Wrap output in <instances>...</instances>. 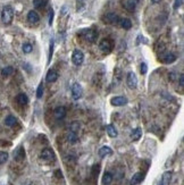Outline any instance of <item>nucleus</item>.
Returning a JSON list of instances; mask_svg holds the SVG:
<instances>
[{
  "mask_svg": "<svg viewBox=\"0 0 184 185\" xmlns=\"http://www.w3.org/2000/svg\"><path fill=\"white\" fill-rule=\"evenodd\" d=\"M14 18V9L10 6H5L1 12V20L5 25H9Z\"/></svg>",
  "mask_w": 184,
  "mask_h": 185,
  "instance_id": "f257e3e1",
  "label": "nucleus"
},
{
  "mask_svg": "<svg viewBox=\"0 0 184 185\" xmlns=\"http://www.w3.org/2000/svg\"><path fill=\"white\" fill-rule=\"evenodd\" d=\"M40 158L42 160H45L47 162H50V161H55L56 160V154L54 152V150L50 148H45L41 151L40 154Z\"/></svg>",
  "mask_w": 184,
  "mask_h": 185,
  "instance_id": "f03ea898",
  "label": "nucleus"
},
{
  "mask_svg": "<svg viewBox=\"0 0 184 185\" xmlns=\"http://www.w3.org/2000/svg\"><path fill=\"white\" fill-rule=\"evenodd\" d=\"M121 17L115 13H108L106 14L103 17H102V20L107 24H111V25H115V24H119L121 22Z\"/></svg>",
  "mask_w": 184,
  "mask_h": 185,
  "instance_id": "7ed1b4c3",
  "label": "nucleus"
},
{
  "mask_svg": "<svg viewBox=\"0 0 184 185\" xmlns=\"http://www.w3.org/2000/svg\"><path fill=\"white\" fill-rule=\"evenodd\" d=\"M70 93H72V97L74 100H78L81 99L83 96V89L81 86V84L78 83H74L70 88Z\"/></svg>",
  "mask_w": 184,
  "mask_h": 185,
  "instance_id": "20e7f679",
  "label": "nucleus"
},
{
  "mask_svg": "<svg viewBox=\"0 0 184 185\" xmlns=\"http://www.w3.org/2000/svg\"><path fill=\"white\" fill-rule=\"evenodd\" d=\"M83 60H84V53L81 50L75 49V50L73 51V55H72V61H73V64L76 65V66H80V65L83 64Z\"/></svg>",
  "mask_w": 184,
  "mask_h": 185,
  "instance_id": "39448f33",
  "label": "nucleus"
},
{
  "mask_svg": "<svg viewBox=\"0 0 184 185\" xmlns=\"http://www.w3.org/2000/svg\"><path fill=\"white\" fill-rule=\"evenodd\" d=\"M126 83L130 89H136V86H138V78H136V75L134 74L133 72H130L127 74Z\"/></svg>",
  "mask_w": 184,
  "mask_h": 185,
  "instance_id": "423d86ee",
  "label": "nucleus"
},
{
  "mask_svg": "<svg viewBox=\"0 0 184 185\" xmlns=\"http://www.w3.org/2000/svg\"><path fill=\"white\" fill-rule=\"evenodd\" d=\"M127 102H128V100H127L126 97H124V96L114 97V98L110 100V103H111L113 106H115V107H122V106H125V105H127Z\"/></svg>",
  "mask_w": 184,
  "mask_h": 185,
  "instance_id": "0eeeda50",
  "label": "nucleus"
},
{
  "mask_svg": "<svg viewBox=\"0 0 184 185\" xmlns=\"http://www.w3.org/2000/svg\"><path fill=\"white\" fill-rule=\"evenodd\" d=\"M111 48H113V43L109 39H103L101 42L99 43V49L102 51V52H110L111 51Z\"/></svg>",
  "mask_w": 184,
  "mask_h": 185,
  "instance_id": "6e6552de",
  "label": "nucleus"
},
{
  "mask_svg": "<svg viewBox=\"0 0 184 185\" xmlns=\"http://www.w3.org/2000/svg\"><path fill=\"white\" fill-rule=\"evenodd\" d=\"M83 35H84V39L87 40V41H89V42H95V40L98 39V32L95 31V30H87L85 32L83 33Z\"/></svg>",
  "mask_w": 184,
  "mask_h": 185,
  "instance_id": "1a4fd4ad",
  "label": "nucleus"
},
{
  "mask_svg": "<svg viewBox=\"0 0 184 185\" xmlns=\"http://www.w3.org/2000/svg\"><path fill=\"white\" fill-rule=\"evenodd\" d=\"M54 115L56 117V119L62 121V119H64V118L66 117V115H67V110H66V108H65L64 106H59V107H57V108L55 109Z\"/></svg>",
  "mask_w": 184,
  "mask_h": 185,
  "instance_id": "9d476101",
  "label": "nucleus"
},
{
  "mask_svg": "<svg viewBox=\"0 0 184 185\" xmlns=\"http://www.w3.org/2000/svg\"><path fill=\"white\" fill-rule=\"evenodd\" d=\"M58 73L56 72L55 69H49L48 70V73H47V76H45V81L48 82V83H54V82H56L58 80Z\"/></svg>",
  "mask_w": 184,
  "mask_h": 185,
  "instance_id": "9b49d317",
  "label": "nucleus"
},
{
  "mask_svg": "<svg viewBox=\"0 0 184 185\" xmlns=\"http://www.w3.org/2000/svg\"><path fill=\"white\" fill-rule=\"evenodd\" d=\"M25 158V150L23 147H18L14 152V159L16 161H22Z\"/></svg>",
  "mask_w": 184,
  "mask_h": 185,
  "instance_id": "f8f14e48",
  "label": "nucleus"
},
{
  "mask_svg": "<svg viewBox=\"0 0 184 185\" xmlns=\"http://www.w3.org/2000/svg\"><path fill=\"white\" fill-rule=\"evenodd\" d=\"M27 20L32 24H35L40 20V16L35 10H30L29 14H27Z\"/></svg>",
  "mask_w": 184,
  "mask_h": 185,
  "instance_id": "ddd939ff",
  "label": "nucleus"
},
{
  "mask_svg": "<svg viewBox=\"0 0 184 185\" xmlns=\"http://www.w3.org/2000/svg\"><path fill=\"white\" fill-rule=\"evenodd\" d=\"M172 172H165L163 174V177L159 182V185H169L172 181Z\"/></svg>",
  "mask_w": 184,
  "mask_h": 185,
  "instance_id": "4468645a",
  "label": "nucleus"
},
{
  "mask_svg": "<svg viewBox=\"0 0 184 185\" xmlns=\"http://www.w3.org/2000/svg\"><path fill=\"white\" fill-rule=\"evenodd\" d=\"M138 4H139V0H126L125 4H124V7L128 12H133L138 6Z\"/></svg>",
  "mask_w": 184,
  "mask_h": 185,
  "instance_id": "2eb2a0df",
  "label": "nucleus"
},
{
  "mask_svg": "<svg viewBox=\"0 0 184 185\" xmlns=\"http://www.w3.org/2000/svg\"><path fill=\"white\" fill-rule=\"evenodd\" d=\"M16 102L19 106H26L29 103V97L26 96L25 93H19L18 96L16 97Z\"/></svg>",
  "mask_w": 184,
  "mask_h": 185,
  "instance_id": "dca6fc26",
  "label": "nucleus"
},
{
  "mask_svg": "<svg viewBox=\"0 0 184 185\" xmlns=\"http://www.w3.org/2000/svg\"><path fill=\"white\" fill-rule=\"evenodd\" d=\"M142 179H143V175H142V173H135L133 176H132V178H131V184L132 185H139L141 182H142Z\"/></svg>",
  "mask_w": 184,
  "mask_h": 185,
  "instance_id": "f3484780",
  "label": "nucleus"
},
{
  "mask_svg": "<svg viewBox=\"0 0 184 185\" xmlns=\"http://www.w3.org/2000/svg\"><path fill=\"white\" fill-rule=\"evenodd\" d=\"M161 59H163V61H164L165 64H172V63H174V61L176 60V56H175L174 53L169 52V53H166L165 56H163Z\"/></svg>",
  "mask_w": 184,
  "mask_h": 185,
  "instance_id": "a211bd4d",
  "label": "nucleus"
},
{
  "mask_svg": "<svg viewBox=\"0 0 184 185\" xmlns=\"http://www.w3.org/2000/svg\"><path fill=\"white\" fill-rule=\"evenodd\" d=\"M141 136H142V131H141L140 127L134 128L133 131L131 132V139L133 141H139L141 139Z\"/></svg>",
  "mask_w": 184,
  "mask_h": 185,
  "instance_id": "6ab92c4d",
  "label": "nucleus"
},
{
  "mask_svg": "<svg viewBox=\"0 0 184 185\" xmlns=\"http://www.w3.org/2000/svg\"><path fill=\"white\" fill-rule=\"evenodd\" d=\"M113 179H114V176H113V174L109 172H106L103 174V176H102V183L105 185H109L111 182H113Z\"/></svg>",
  "mask_w": 184,
  "mask_h": 185,
  "instance_id": "aec40b11",
  "label": "nucleus"
},
{
  "mask_svg": "<svg viewBox=\"0 0 184 185\" xmlns=\"http://www.w3.org/2000/svg\"><path fill=\"white\" fill-rule=\"evenodd\" d=\"M5 124H6L7 126H9V127H13V126H15L17 124V118L13 115H9L8 117H6Z\"/></svg>",
  "mask_w": 184,
  "mask_h": 185,
  "instance_id": "412c9836",
  "label": "nucleus"
},
{
  "mask_svg": "<svg viewBox=\"0 0 184 185\" xmlns=\"http://www.w3.org/2000/svg\"><path fill=\"white\" fill-rule=\"evenodd\" d=\"M106 131H107V133H108V135L110 136V137H116L117 135H118V132H117V129L115 128V126L114 125H107L106 126Z\"/></svg>",
  "mask_w": 184,
  "mask_h": 185,
  "instance_id": "4be33fe9",
  "label": "nucleus"
},
{
  "mask_svg": "<svg viewBox=\"0 0 184 185\" xmlns=\"http://www.w3.org/2000/svg\"><path fill=\"white\" fill-rule=\"evenodd\" d=\"M110 154H113V150L109 147L100 148V150H99V156H100L101 158H105L106 156H110Z\"/></svg>",
  "mask_w": 184,
  "mask_h": 185,
  "instance_id": "5701e85b",
  "label": "nucleus"
},
{
  "mask_svg": "<svg viewBox=\"0 0 184 185\" xmlns=\"http://www.w3.org/2000/svg\"><path fill=\"white\" fill-rule=\"evenodd\" d=\"M81 129V123L80 121H73L70 125V132H74V133H78Z\"/></svg>",
  "mask_w": 184,
  "mask_h": 185,
  "instance_id": "b1692460",
  "label": "nucleus"
},
{
  "mask_svg": "<svg viewBox=\"0 0 184 185\" xmlns=\"http://www.w3.org/2000/svg\"><path fill=\"white\" fill-rule=\"evenodd\" d=\"M119 24H121V26L124 29V30H130V29L132 27V22H131V19H128V18L121 19Z\"/></svg>",
  "mask_w": 184,
  "mask_h": 185,
  "instance_id": "393cba45",
  "label": "nucleus"
},
{
  "mask_svg": "<svg viewBox=\"0 0 184 185\" xmlns=\"http://www.w3.org/2000/svg\"><path fill=\"white\" fill-rule=\"evenodd\" d=\"M13 73H14V68L12 67V66H7V67L2 68V70H1V75H2L4 77L10 76Z\"/></svg>",
  "mask_w": 184,
  "mask_h": 185,
  "instance_id": "a878e982",
  "label": "nucleus"
},
{
  "mask_svg": "<svg viewBox=\"0 0 184 185\" xmlns=\"http://www.w3.org/2000/svg\"><path fill=\"white\" fill-rule=\"evenodd\" d=\"M67 139L70 141V143H76L77 140H78V134L77 133H74V132H70L68 131V134H67Z\"/></svg>",
  "mask_w": 184,
  "mask_h": 185,
  "instance_id": "bb28decb",
  "label": "nucleus"
},
{
  "mask_svg": "<svg viewBox=\"0 0 184 185\" xmlns=\"http://www.w3.org/2000/svg\"><path fill=\"white\" fill-rule=\"evenodd\" d=\"M99 170H100V166H99V165H95V166L92 167V170H91V176H92V181H93V182H95V181H97V177H98Z\"/></svg>",
  "mask_w": 184,
  "mask_h": 185,
  "instance_id": "cd10ccee",
  "label": "nucleus"
},
{
  "mask_svg": "<svg viewBox=\"0 0 184 185\" xmlns=\"http://www.w3.org/2000/svg\"><path fill=\"white\" fill-rule=\"evenodd\" d=\"M48 2V0H33V5L35 8H42L45 7Z\"/></svg>",
  "mask_w": 184,
  "mask_h": 185,
  "instance_id": "c85d7f7f",
  "label": "nucleus"
},
{
  "mask_svg": "<svg viewBox=\"0 0 184 185\" xmlns=\"http://www.w3.org/2000/svg\"><path fill=\"white\" fill-rule=\"evenodd\" d=\"M43 91H45V88H43V83L41 82V83L39 84L38 90H37V98H38V99H41V98H42V96H43Z\"/></svg>",
  "mask_w": 184,
  "mask_h": 185,
  "instance_id": "c756f323",
  "label": "nucleus"
},
{
  "mask_svg": "<svg viewBox=\"0 0 184 185\" xmlns=\"http://www.w3.org/2000/svg\"><path fill=\"white\" fill-rule=\"evenodd\" d=\"M8 153L5 152V151H0V165L5 164L7 160H8Z\"/></svg>",
  "mask_w": 184,
  "mask_h": 185,
  "instance_id": "7c9ffc66",
  "label": "nucleus"
},
{
  "mask_svg": "<svg viewBox=\"0 0 184 185\" xmlns=\"http://www.w3.org/2000/svg\"><path fill=\"white\" fill-rule=\"evenodd\" d=\"M22 49H23V52H24V53H30L32 51V49H33V47H32V45H30V43H24L23 47H22Z\"/></svg>",
  "mask_w": 184,
  "mask_h": 185,
  "instance_id": "2f4dec72",
  "label": "nucleus"
},
{
  "mask_svg": "<svg viewBox=\"0 0 184 185\" xmlns=\"http://www.w3.org/2000/svg\"><path fill=\"white\" fill-rule=\"evenodd\" d=\"M147 72H148V66H147L146 63H142L141 64V74H147Z\"/></svg>",
  "mask_w": 184,
  "mask_h": 185,
  "instance_id": "473e14b6",
  "label": "nucleus"
},
{
  "mask_svg": "<svg viewBox=\"0 0 184 185\" xmlns=\"http://www.w3.org/2000/svg\"><path fill=\"white\" fill-rule=\"evenodd\" d=\"M52 51H54V40L50 41V52H49V61L51 60V57H52Z\"/></svg>",
  "mask_w": 184,
  "mask_h": 185,
  "instance_id": "72a5a7b5",
  "label": "nucleus"
},
{
  "mask_svg": "<svg viewBox=\"0 0 184 185\" xmlns=\"http://www.w3.org/2000/svg\"><path fill=\"white\" fill-rule=\"evenodd\" d=\"M178 82H180V86H181V88H183L184 86V75L183 74H181V75H180Z\"/></svg>",
  "mask_w": 184,
  "mask_h": 185,
  "instance_id": "f704fd0d",
  "label": "nucleus"
},
{
  "mask_svg": "<svg viewBox=\"0 0 184 185\" xmlns=\"http://www.w3.org/2000/svg\"><path fill=\"white\" fill-rule=\"evenodd\" d=\"M182 1L183 0H175V2H174V9H177L178 7L182 5Z\"/></svg>",
  "mask_w": 184,
  "mask_h": 185,
  "instance_id": "c9c22d12",
  "label": "nucleus"
},
{
  "mask_svg": "<svg viewBox=\"0 0 184 185\" xmlns=\"http://www.w3.org/2000/svg\"><path fill=\"white\" fill-rule=\"evenodd\" d=\"M52 19H54V10H50V17H49V25L52 24Z\"/></svg>",
  "mask_w": 184,
  "mask_h": 185,
  "instance_id": "e433bc0d",
  "label": "nucleus"
},
{
  "mask_svg": "<svg viewBox=\"0 0 184 185\" xmlns=\"http://www.w3.org/2000/svg\"><path fill=\"white\" fill-rule=\"evenodd\" d=\"M169 78H171L172 82L175 81V74H174V73H171V74H169Z\"/></svg>",
  "mask_w": 184,
  "mask_h": 185,
  "instance_id": "4c0bfd02",
  "label": "nucleus"
},
{
  "mask_svg": "<svg viewBox=\"0 0 184 185\" xmlns=\"http://www.w3.org/2000/svg\"><path fill=\"white\" fill-rule=\"evenodd\" d=\"M160 1H161V0H151L152 4H158V2H160Z\"/></svg>",
  "mask_w": 184,
  "mask_h": 185,
  "instance_id": "58836bf2",
  "label": "nucleus"
}]
</instances>
